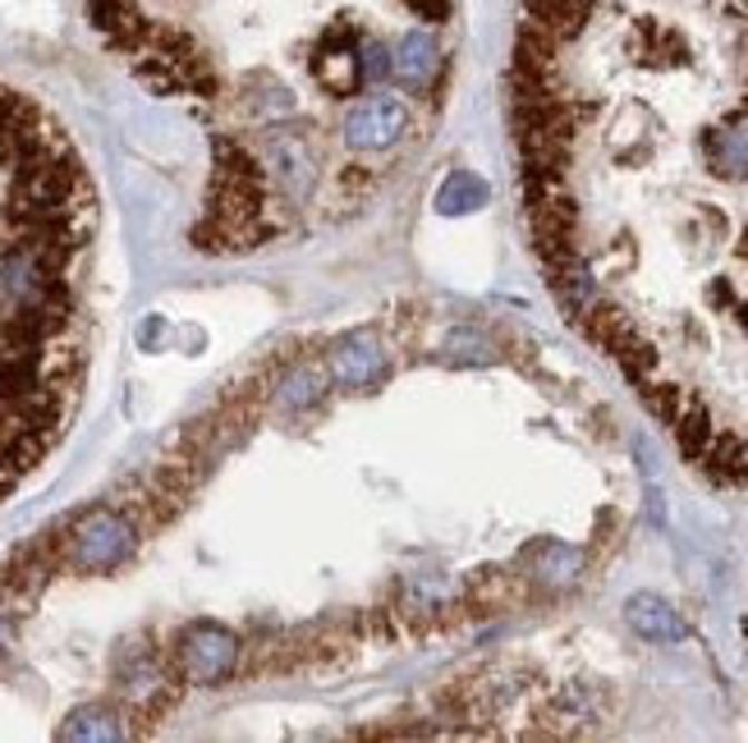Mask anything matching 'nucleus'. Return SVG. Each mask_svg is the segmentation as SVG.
<instances>
[{
    "instance_id": "nucleus-1",
    "label": "nucleus",
    "mask_w": 748,
    "mask_h": 743,
    "mask_svg": "<svg viewBox=\"0 0 748 743\" xmlns=\"http://www.w3.org/2000/svg\"><path fill=\"white\" fill-rule=\"evenodd\" d=\"M510 125L555 304L748 487V0H523Z\"/></svg>"
},
{
    "instance_id": "nucleus-2",
    "label": "nucleus",
    "mask_w": 748,
    "mask_h": 743,
    "mask_svg": "<svg viewBox=\"0 0 748 743\" xmlns=\"http://www.w3.org/2000/svg\"><path fill=\"white\" fill-rule=\"evenodd\" d=\"M88 6L106 47L207 129L203 252L298 244L367 207L451 73L455 0Z\"/></svg>"
},
{
    "instance_id": "nucleus-3",
    "label": "nucleus",
    "mask_w": 748,
    "mask_h": 743,
    "mask_svg": "<svg viewBox=\"0 0 748 743\" xmlns=\"http://www.w3.org/2000/svg\"><path fill=\"white\" fill-rule=\"evenodd\" d=\"M97 189L65 125L0 83V501L73 423L92 345Z\"/></svg>"
}]
</instances>
